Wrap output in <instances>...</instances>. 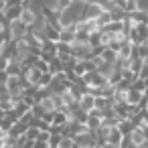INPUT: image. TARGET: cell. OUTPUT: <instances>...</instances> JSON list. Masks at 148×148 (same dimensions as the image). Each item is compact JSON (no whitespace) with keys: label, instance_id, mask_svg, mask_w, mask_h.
<instances>
[{"label":"cell","instance_id":"obj_1","mask_svg":"<svg viewBox=\"0 0 148 148\" xmlns=\"http://www.w3.org/2000/svg\"><path fill=\"white\" fill-rule=\"evenodd\" d=\"M124 142V132L118 128V124L116 126H110V132H108V136H106V144H110V146H120Z\"/></svg>","mask_w":148,"mask_h":148},{"label":"cell","instance_id":"obj_2","mask_svg":"<svg viewBox=\"0 0 148 148\" xmlns=\"http://www.w3.org/2000/svg\"><path fill=\"white\" fill-rule=\"evenodd\" d=\"M79 108L85 110V112H91V110L95 108V95H93L91 91H85V93L79 97Z\"/></svg>","mask_w":148,"mask_h":148},{"label":"cell","instance_id":"obj_3","mask_svg":"<svg viewBox=\"0 0 148 148\" xmlns=\"http://www.w3.org/2000/svg\"><path fill=\"white\" fill-rule=\"evenodd\" d=\"M21 18H23V23H27L29 27H33L35 21H37V14H35L31 8H27V4H25V10H23V16H21Z\"/></svg>","mask_w":148,"mask_h":148}]
</instances>
